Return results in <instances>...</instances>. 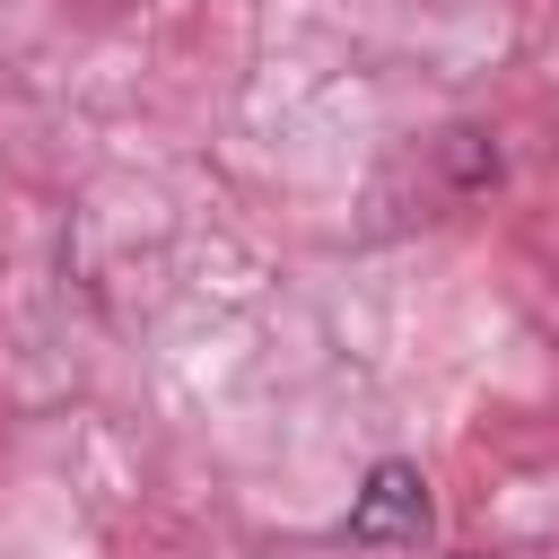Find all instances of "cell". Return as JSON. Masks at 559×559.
Instances as JSON below:
<instances>
[{"instance_id":"cell-1","label":"cell","mask_w":559,"mask_h":559,"mask_svg":"<svg viewBox=\"0 0 559 559\" xmlns=\"http://www.w3.org/2000/svg\"><path fill=\"white\" fill-rule=\"evenodd\" d=\"M428 480H419V463H376L367 480H358V498H349V542L358 550H419L428 542Z\"/></svg>"}]
</instances>
